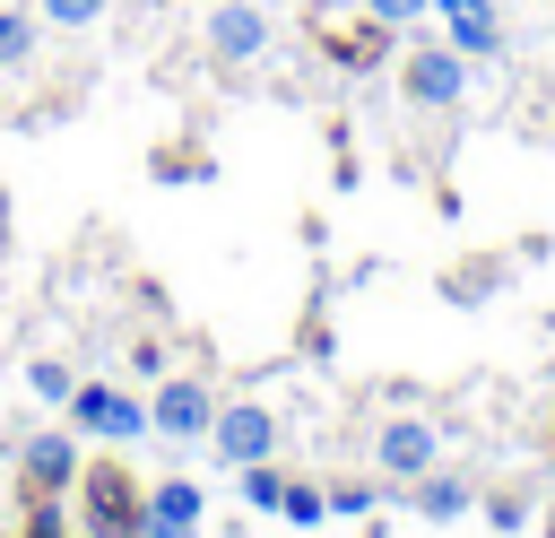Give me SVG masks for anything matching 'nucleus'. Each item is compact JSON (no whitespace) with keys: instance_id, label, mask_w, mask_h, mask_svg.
Segmentation results:
<instances>
[{"instance_id":"4","label":"nucleus","mask_w":555,"mask_h":538,"mask_svg":"<svg viewBox=\"0 0 555 538\" xmlns=\"http://www.w3.org/2000/svg\"><path fill=\"white\" fill-rule=\"evenodd\" d=\"M69 434H87V443H139V434H156V425H147V399H139V390L78 382V390H69Z\"/></svg>"},{"instance_id":"3","label":"nucleus","mask_w":555,"mask_h":538,"mask_svg":"<svg viewBox=\"0 0 555 538\" xmlns=\"http://www.w3.org/2000/svg\"><path fill=\"white\" fill-rule=\"evenodd\" d=\"M69 495H78V512H87L95 538H139V495H147V486H139L121 460H87Z\"/></svg>"},{"instance_id":"17","label":"nucleus","mask_w":555,"mask_h":538,"mask_svg":"<svg viewBox=\"0 0 555 538\" xmlns=\"http://www.w3.org/2000/svg\"><path fill=\"white\" fill-rule=\"evenodd\" d=\"M321 495H330V521H373V503H382V486H364V477H338Z\"/></svg>"},{"instance_id":"7","label":"nucleus","mask_w":555,"mask_h":538,"mask_svg":"<svg viewBox=\"0 0 555 538\" xmlns=\"http://www.w3.org/2000/svg\"><path fill=\"white\" fill-rule=\"evenodd\" d=\"M199 521H208V495L191 477H156L139 495V538H199Z\"/></svg>"},{"instance_id":"2","label":"nucleus","mask_w":555,"mask_h":538,"mask_svg":"<svg viewBox=\"0 0 555 538\" xmlns=\"http://www.w3.org/2000/svg\"><path fill=\"white\" fill-rule=\"evenodd\" d=\"M278 443H286L278 408H260V399H217V417H208V460H217V469L278 460Z\"/></svg>"},{"instance_id":"15","label":"nucleus","mask_w":555,"mask_h":538,"mask_svg":"<svg viewBox=\"0 0 555 538\" xmlns=\"http://www.w3.org/2000/svg\"><path fill=\"white\" fill-rule=\"evenodd\" d=\"M234 477H243V503H251V512H278V503H286V469H278V460H251V469H234Z\"/></svg>"},{"instance_id":"18","label":"nucleus","mask_w":555,"mask_h":538,"mask_svg":"<svg viewBox=\"0 0 555 538\" xmlns=\"http://www.w3.org/2000/svg\"><path fill=\"white\" fill-rule=\"evenodd\" d=\"M278 512H286L295 529H321V521H330V495H321V486H295V477H286V503H278Z\"/></svg>"},{"instance_id":"21","label":"nucleus","mask_w":555,"mask_h":538,"mask_svg":"<svg viewBox=\"0 0 555 538\" xmlns=\"http://www.w3.org/2000/svg\"><path fill=\"white\" fill-rule=\"evenodd\" d=\"M529 538H555V503H546V512H538V529H529Z\"/></svg>"},{"instance_id":"6","label":"nucleus","mask_w":555,"mask_h":538,"mask_svg":"<svg viewBox=\"0 0 555 538\" xmlns=\"http://www.w3.org/2000/svg\"><path fill=\"white\" fill-rule=\"evenodd\" d=\"M208 417H217V399H208V382H191V373H165V382L147 390V425L173 434V443H199Z\"/></svg>"},{"instance_id":"20","label":"nucleus","mask_w":555,"mask_h":538,"mask_svg":"<svg viewBox=\"0 0 555 538\" xmlns=\"http://www.w3.org/2000/svg\"><path fill=\"white\" fill-rule=\"evenodd\" d=\"M364 9H373V17H382V26H416V17H425V9H434V0H364Z\"/></svg>"},{"instance_id":"1","label":"nucleus","mask_w":555,"mask_h":538,"mask_svg":"<svg viewBox=\"0 0 555 538\" xmlns=\"http://www.w3.org/2000/svg\"><path fill=\"white\" fill-rule=\"evenodd\" d=\"M468 52L460 43H408L399 52V95L416 104V113H460L468 104Z\"/></svg>"},{"instance_id":"9","label":"nucleus","mask_w":555,"mask_h":538,"mask_svg":"<svg viewBox=\"0 0 555 538\" xmlns=\"http://www.w3.org/2000/svg\"><path fill=\"white\" fill-rule=\"evenodd\" d=\"M390 35H399V26H382L373 9H364V17H321V52H330L338 69H382V61H390Z\"/></svg>"},{"instance_id":"5","label":"nucleus","mask_w":555,"mask_h":538,"mask_svg":"<svg viewBox=\"0 0 555 538\" xmlns=\"http://www.w3.org/2000/svg\"><path fill=\"white\" fill-rule=\"evenodd\" d=\"M269 9L260 0H217L208 9V26H199V43H208V61H225V69H243V61H260L269 52Z\"/></svg>"},{"instance_id":"12","label":"nucleus","mask_w":555,"mask_h":538,"mask_svg":"<svg viewBox=\"0 0 555 538\" xmlns=\"http://www.w3.org/2000/svg\"><path fill=\"white\" fill-rule=\"evenodd\" d=\"M408 503H416V521H460V512L477 503V486H468L460 469H442V460H434L425 477H408Z\"/></svg>"},{"instance_id":"14","label":"nucleus","mask_w":555,"mask_h":538,"mask_svg":"<svg viewBox=\"0 0 555 538\" xmlns=\"http://www.w3.org/2000/svg\"><path fill=\"white\" fill-rule=\"evenodd\" d=\"M35 35H43L35 9H0V69H26L35 61Z\"/></svg>"},{"instance_id":"16","label":"nucleus","mask_w":555,"mask_h":538,"mask_svg":"<svg viewBox=\"0 0 555 538\" xmlns=\"http://www.w3.org/2000/svg\"><path fill=\"white\" fill-rule=\"evenodd\" d=\"M26 390H35L43 408H69V390H78V382H69V364H61V356H35V364H26Z\"/></svg>"},{"instance_id":"10","label":"nucleus","mask_w":555,"mask_h":538,"mask_svg":"<svg viewBox=\"0 0 555 538\" xmlns=\"http://www.w3.org/2000/svg\"><path fill=\"white\" fill-rule=\"evenodd\" d=\"M78 469H87V460H78V434H69V425L35 434V443H26V460H17L26 495H69V486H78Z\"/></svg>"},{"instance_id":"13","label":"nucleus","mask_w":555,"mask_h":538,"mask_svg":"<svg viewBox=\"0 0 555 538\" xmlns=\"http://www.w3.org/2000/svg\"><path fill=\"white\" fill-rule=\"evenodd\" d=\"M477 512H486V529H503V538L538 529V495H529V486H494V495H477Z\"/></svg>"},{"instance_id":"8","label":"nucleus","mask_w":555,"mask_h":538,"mask_svg":"<svg viewBox=\"0 0 555 538\" xmlns=\"http://www.w3.org/2000/svg\"><path fill=\"white\" fill-rule=\"evenodd\" d=\"M442 460V434L425 425V417H390L382 425V443H373V469L390 477V486H408V477H425Z\"/></svg>"},{"instance_id":"11","label":"nucleus","mask_w":555,"mask_h":538,"mask_svg":"<svg viewBox=\"0 0 555 538\" xmlns=\"http://www.w3.org/2000/svg\"><path fill=\"white\" fill-rule=\"evenodd\" d=\"M434 17L451 26V43H460L468 61H494V52H503V17H494L486 0H434Z\"/></svg>"},{"instance_id":"22","label":"nucleus","mask_w":555,"mask_h":538,"mask_svg":"<svg viewBox=\"0 0 555 538\" xmlns=\"http://www.w3.org/2000/svg\"><path fill=\"white\" fill-rule=\"evenodd\" d=\"M0 538H17V529H0Z\"/></svg>"},{"instance_id":"19","label":"nucleus","mask_w":555,"mask_h":538,"mask_svg":"<svg viewBox=\"0 0 555 538\" xmlns=\"http://www.w3.org/2000/svg\"><path fill=\"white\" fill-rule=\"evenodd\" d=\"M35 17H43V26H95L104 0H35Z\"/></svg>"}]
</instances>
